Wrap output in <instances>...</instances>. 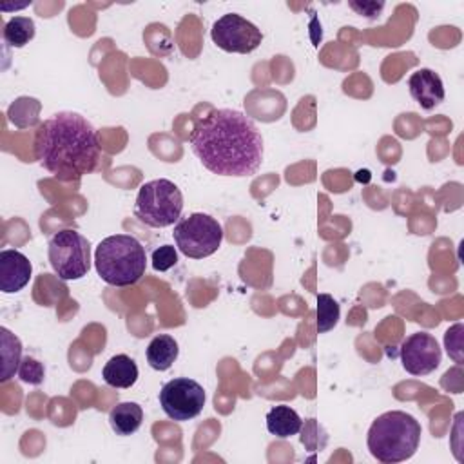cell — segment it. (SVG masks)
Segmentation results:
<instances>
[{
  "mask_svg": "<svg viewBox=\"0 0 464 464\" xmlns=\"http://www.w3.org/2000/svg\"><path fill=\"white\" fill-rule=\"evenodd\" d=\"M444 344H446V352L448 355L455 361V362H462V324L457 323L451 328L446 330L444 334Z\"/></svg>",
  "mask_w": 464,
  "mask_h": 464,
  "instance_id": "21",
  "label": "cell"
},
{
  "mask_svg": "<svg viewBox=\"0 0 464 464\" xmlns=\"http://www.w3.org/2000/svg\"><path fill=\"white\" fill-rule=\"evenodd\" d=\"M98 276L112 286L136 285L147 268L145 246L129 234H116L102 239L94 252Z\"/></svg>",
  "mask_w": 464,
  "mask_h": 464,
  "instance_id": "4",
  "label": "cell"
},
{
  "mask_svg": "<svg viewBox=\"0 0 464 464\" xmlns=\"http://www.w3.org/2000/svg\"><path fill=\"white\" fill-rule=\"evenodd\" d=\"M440 361V346L428 332L411 334L401 344L402 368L411 375H428L439 368Z\"/></svg>",
  "mask_w": 464,
  "mask_h": 464,
  "instance_id": "10",
  "label": "cell"
},
{
  "mask_svg": "<svg viewBox=\"0 0 464 464\" xmlns=\"http://www.w3.org/2000/svg\"><path fill=\"white\" fill-rule=\"evenodd\" d=\"M36 27L29 16H13L4 25V42L11 47H24L34 38Z\"/></svg>",
  "mask_w": 464,
  "mask_h": 464,
  "instance_id": "19",
  "label": "cell"
},
{
  "mask_svg": "<svg viewBox=\"0 0 464 464\" xmlns=\"http://www.w3.org/2000/svg\"><path fill=\"white\" fill-rule=\"evenodd\" d=\"M49 263L63 281H76L91 270V245L87 237L72 228L56 232L47 245Z\"/></svg>",
  "mask_w": 464,
  "mask_h": 464,
  "instance_id": "7",
  "label": "cell"
},
{
  "mask_svg": "<svg viewBox=\"0 0 464 464\" xmlns=\"http://www.w3.org/2000/svg\"><path fill=\"white\" fill-rule=\"evenodd\" d=\"M266 430L274 437L288 439L303 430V419L294 408L286 404H277L266 413Z\"/></svg>",
  "mask_w": 464,
  "mask_h": 464,
  "instance_id": "14",
  "label": "cell"
},
{
  "mask_svg": "<svg viewBox=\"0 0 464 464\" xmlns=\"http://www.w3.org/2000/svg\"><path fill=\"white\" fill-rule=\"evenodd\" d=\"M178 250L190 259H203L218 252L223 241V227L208 214L194 212L174 225Z\"/></svg>",
  "mask_w": 464,
  "mask_h": 464,
  "instance_id": "6",
  "label": "cell"
},
{
  "mask_svg": "<svg viewBox=\"0 0 464 464\" xmlns=\"http://www.w3.org/2000/svg\"><path fill=\"white\" fill-rule=\"evenodd\" d=\"M420 435L422 428L413 415L392 410L384 411L372 422L366 444L373 459L384 464H395L413 457L419 448Z\"/></svg>",
  "mask_w": 464,
  "mask_h": 464,
  "instance_id": "3",
  "label": "cell"
},
{
  "mask_svg": "<svg viewBox=\"0 0 464 464\" xmlns=\"http://www.w3.org/2000/svg\"><path fill=\"white\" fill-rule=\"evenodd\" d=\"M0 337H2V373H0V381L5 382L20 368V362H22V343H20V339L14 334H11L4 326L0 328Z\"/></svg>",
  "mask_w": 464,
  "mask_h": 464,
  "instance_id": "17",
  "label": "cell"
},
{
  "mask_svg": "<svg viewBox=\"0 0 464 464\" xmlns=\"http://www.w3.org/2000/svg\"><path fill=\"white\" fill-rule=\"evenodd\" d=\"M33 276V265L20 250L0 252V290L4 294L20 292Z\"/></svg>",
  "mask_w": 464,
  "mask_h": 464,
  "instance_id": "11",
  "label": "cell"
},
{
  "mask_svg": "<svg viewBox=\"0 0 464 464\" xmlns=\"http://www.w3.org/2000/svg\"><path fill=\"white\" fill-rule=\"evenodd\" d=\"M178 263V250L172 245H161L152 252V268L165 272Z\"/></svg>",
  "mask_w": 464,
  "mask_h": 464,
  "instance_id": "22",
  "label": "cell"
},
{
  "mask_svg": "<svg viewBox=\"0 0 464 464\" xmlns=\"http://www.w3.org/2000/svg\"><path fill=\"white\" fill-rule=\"evenodd\" d=\"M341 315L339 303L330 295V294H317V334H326L330 332Z\"/></svg>",
  "mask_w": 464,
  "mask_h": 464,
  "instance_id": "20",
  "label": "cell"
},
{
  "mask_svg": "<svg viewBox=\"0 0 464 464\" xmlns=\"http://www.w3.org/2000/svg\"><path fill=\"white\" fill-rule=\"evenodd\" d=\"M143 420V410L138 402H118L109 411V424L116 435L127 437L140 430Z\"/></svg>",
  "mask_w": 464,
  "mask_h": 464,
  "instance_id": "15",
  "label": "cell"
},
{
  "mask_svg": "<svg viewBox=\"0 0 464 464\" xmlns=\"http://www.w3.org/2000/svg\"><path fill=\"white\" fill-rule=\"evenodd\" d=\"M348 5L361 16H366L370 20L379 18L381 11L384 9V2H348Z\"/></svg>",
  "mask_w": 464,
  "mask_h": 464,
  "instance_id": "24",
  "label": "cell"
},
{
  "mask_svg": "<svg viewBox=\"0 0 464 464\" xmlns=\"http://www.w3.org/2000/svg\"><path fill=\"white\" fill-rule=\"evenodd\" d=\"M188 143L203 167L218 176H254L263 163V136L252 118L236 109H212L199 118Z\"/></svg>",
  "mask_w": 464,
  "mask_h": 464,
  "instance_id": "1",
  "label": "cell"
},
{
  "mask_svg": "<svg viewBox=\"0 0 464 464\" xmlns=\"http://www.w3.org/2000/svg\"><path fill=\"white\" fill-rule=\"evenodd\" d=\"M18 375L24 382L40 384L44 379V366L33 357H24L20 362V368H18Z\"/></svg>",
  "mask_w": 464,
  "mask_h": 464,
  "instance_id": "23",
  "label": "cell"
},
{
  "mask_svg": "<svg viewBox=\"0 0 464 464\" xmlns=\"http://www.w3.org/2000/svg\"><path fill=\"white\" fill-rule=\"evenodd\" d=\"M138 373L134 359L125 353L112 355L102 370L103 381L112 388H130L138 381Z\"/></svg>",
  "mask_w": 464,
  "mask_h": 464,
  "instance_id": "13",
  "label": "cell"
},
{
  "mask_svg": "<svg viewBox=\"0 0 464 464\" xmlns=\"http://www.w3.org/2000/svg\"><path fill=\"white\" fill-rule=\"evenodd\" d=\"M207 395L203 386L188 377H176L160 390V404L167 417L178 422L198 417L205 406Z\"/></svg>",
  "mask_w": 464,
  "mask_h": 464,
  "instance_id": "8",
  "label": "cell"
},
{
  "mask_svg": "<svg viewBox=\"0 0 464 464\" xmlns=\"http://www.w3.org/2000/svg\"><path fill=\"white\" fill-rule=\"evenodd\" d=\"M40 109L42 103L36 98H29V96H20L16 98L9 109H7V118L9 121L18 127V129H27V127H34L40 121Z\"/></svg>",
  "mask_w": 464,
  "mask_h": 464,
  "instance_id": "18",
  "label": "cell"
},
{
  "mask_svg": "<svg viewBox=\"0 0 464 464\" xmlns=\"http://www.w3.org/2000/svg\"><path fill=\"white\" fill-rule=\"evenodd\" d=\"M34 156L56 179L78 181L98 167L102 156L98 130L78 112H56L38 125Z\"/></svg>",
  "mask_w": 464,
  "mask_h": 464,
  "instance_id": "2",
  "label": "cell"
},
{
  "mask_svg": "<svg viewBox=\"0 0 464 464\" xmlns=\"http://www.w3.org/2000/svg\"><path fill=\"white\" fill-rule=\"evenodd\" d=\"M178 353H179L178 341L172 335H167V334L156 335L149 343L147 352H145L149 366L152 370H158V372L169 370L174 364V361L178 359Z\"/></svg>",
  "mask_w": 464,
  "mask_h": 464,
  "instance_id": "16",
  "label": "cell"
},
{
  "mask_svg": "<svg viewBox=\"0 0 464 464\" xmlns=\"http://www.w3.org/2000/svg\"><path fill=\"white\" fill-rule=\"evenodd\" d=\"M210 38L225 53L248 54L261 45L263 33L241 14L227 13L212 24Z\"/></svg>",
  "mask_w": 464,
  "mask_h": 464,
  "instance_id": "9",
  "label": "cell"
},
{
  "mask_svg": "<svg viewBox=\"0 0 464 464\" xmlns=\"http://www.w3.org/2000/svg\"><path fill=\"white\" fill-rule=\"evenodd\" d=\"M408 89L411 98L424 109V111H431L433 107H437L439 103L444 102V83L440 80V76L431 71V69H417L415 72H411V76L408 78Z\"/></svg>",
  "mask_w": 464,
  "mask_h": 464,
  "instance_id": "12",
  "label": "cell"
},
{
  "mask_svg": "<svg viewBox=\"0 0 464 464\" xmlns=\"http://www.w3.org/2000/svg\"><path fill=\"white\" fill-rule=\"evenodd\" d=\"M183 210V194L170 179L160 178L140 187L134 216L152 228H165L174 225Z\"/></svg>",
  "mask_w": 464,
  "mask_h": 464,
  "instance_id": "5",
  "label": "cell"
}]
</instances>
